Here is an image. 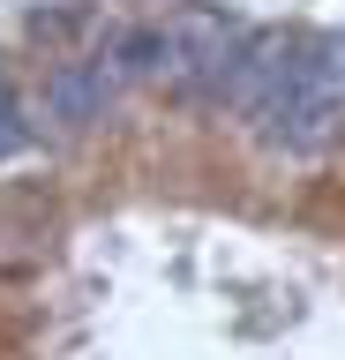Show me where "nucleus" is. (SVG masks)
Segmentation results:
<instances>
[{"mask_svg":"<svg viewBox=\"0 0 345 360\" xmlns=\"http://www.w3.org/2000/svg\"><path fill=\"white\" fill-rule=\"evenodd\" d=\"M278 150H315L345 128V30H315L293 45L285 83L271 90V105L255 112Z\"/></svg>","mask_w":345,"mask_h":360,"instance_id":"obj_1","label":"nucleus"},{"mask_svg":"<svg viewBox=\"0 0 345 360\" xmlns=\"http://www.w3.org/2000/svg\"><path fill=\"white\" fill-rule=\"evenodd\" d=\"M293 45L300 38H285V30H248L240 53H233V68H226V83H218V105H233V112H248V120H255V112L271 105V90L285 83Z\"/></svg>","mask_w":345,"mask_h":360,"instance_id":"obj_2","label":"nucleus"},{"mask_svg":"<svg viewBox=\"0 0 345 360\" xmlns=\"http://www.w3.org/2000/svg\"><path fill=\"white\" fill-rule=\"evenodd\" d=\"M113 90H120V75H113L105 53H98V60H60V68H53V83H46V112L60 120V128H91Z\"/></svg>","mask_w":345,"mask_h":360,"instance_id":"obj_3","label":"nucleus"},{"mask_svg":"<svg viewBox=\"0 0 345 360\" xmlns=\"http://www.w3.org/2000/svg\"><path fill=\"white\" fill-rule=\"evenodd\" d=\"M15 150H30V120L15 105V90L0 83V158H15Z\"/></svg>","mask_w":345,"mask_h":360,"instance_id":"obj_4","label":"nucleus"}]
</instances>
